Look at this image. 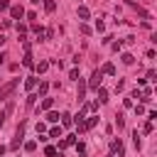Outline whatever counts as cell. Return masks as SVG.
<instances>
[{"mask_svg":"<svg viewBox=\"0 0 157 157\" xmlns=\"http://www.w3.org/2000/svg\"><path fill=\"white\" fill-rule=\"evenodd\" d=\"M135 115H145V105H135Z\"/></svg>","mask_w":157,"mask_h":157,"instance_id":"35","label":"cell"},{"mask_svg":"<svg viewBox=\"0 0 157 157\" xmlns=\"http://www.w3.org/2000/svg\"><path fill=\"white\" fill-rule=\"evenodd\" d=\"M128 7H132V10H135V12L140 15V17H145V20H152V15H150L147 10H142V7L137 5V2H132V0H128Z\"/></svg>","mask_w":157,"mask_h":157,"instance_id":"5","label":"cell"},{"mask_svg":"<svg viewBox=\"0 0 157 157\" xmlns=\"http://www.w3.org/2000/svg\"><path fill=\"white\" fill-rule=\"evenodd\" d=\"M76 152L83 157V155H86V145H83V142H76Z\"/></svg>","mask_w":157,"mask_h":157,"instance_id":"27","label":"cell"},{"mask_svg":"<svg viewBox=\"0 0 157 157\" xmlns=\"http://www.w3.org/2000/svg\"><path fill=\"white\" fill-rule=\"evenodd\" d=\"M76 15H78V20H88V17H91V10H88L86 5H78V10H76Z\"/></svg>","mask_w":157,"mask_h":157,"instance_id":"9","label":"cell"},{"mask_svg":"<svg viewBox=\"0 0 157 157\" xmlns=\"http://www.w3.org/2000/svg\"><path fill=\"white\" fill-rule=\"evenodd\" d=\"M69 78H76V81H78V69H71V71H69Z\"/></svg>","mask_w":157,"mask_h":157,"instance_id":"32","label":"cell"},{"mask_svg":"<svg viewBox=\"0 0 157 157\" xmlns=\"http://www.w3.org/2000/svg\"><path fill=\"white\" fill-rule=\"evenodd\" d=\"M2 44H5V34H0V47H2Z\"/></svg>","mask_w":157,"mask_h":157,"instance_id":"42","label":"cell"},{"mask_svg":"<svg viewBox=\"0 0 157 157\" xmlns=\"http://www.w3.org/2000/svg\"><path fill=\"white\" fill-rule=\"evenodd\" d=\"M37 98H39V96H37V93H29V96H27V101H25V105H27V108H32V105H34V101H37Z\"/></svg>","mask_w":157,"mask_h":157,"instance_id":"19","label":"cell"},{"mask_svg":"<svg viewBox=\"0 0 157 157\" xmlns=\"http://www.w3.org/2000/svg\"><path fill=\"white\" fill-rule=\"evenodd\" d=\"M52 105H54V98H49V96H44V101L37 105V113H44V110H52Z\"/></svg>","mask_w":157,"mask_h":157,"instance_id":"7","label":"cell"},{"mask_svg":"<svg viewBox=\"0 0 157 157\" xmlns=\"http://www.w3.org/2000/svg\"><path fill=\"white\" fill-rule=\"evenodd\" d=\"M12 108H15V103H12V101H10V103H7V105H5V115H10V113H12Z\"/></svg>","mask_w":157,"mask_h":157,"instance_id":"34","label":"cell"},{"mask_svg":"<svg viewBox=\"0 0 157 157\" xmlns=\"http://www.w3.org/2000/svg\"><path fill=\"white\" fill-rule=\"evenodd\" d=\"M101 74H108V76H113V74H115V66H113V64H103V66H101Z\"/></svg>","mask_w":157,"mask_h":157,"instance_id":"14","label":"cell"},{"mask_svg":"<svg viewBox=\"0 0 157 157\" xmlns=\"http://www.w3.org/2000/svg\"><path fill=\"white\" fill-rule=\"evenodd\" d=\"M25 15H27V20H29V22H34V20H37V12H25Z\"/></svg>","mask_w":157,"mask_h":157,"instance_id":"36","label":"cell"},{"mask_svg":"<svg viewBox=\"0 0 157 157\" xmlns=\"http://www.w3.org/2000/svg\"><path fill=\"white\" fill-rule=\"evenodd\" d=\"M115 125H118V130H123V128H125V118H123L120 113H118V118H115Z\"/></svg>","mask_w":157,"mask_h":157,"instance_id":"23","label":"cell"},{"mask_svg":"<svg viewBox=\"0 0 157 157\" xmlns=\"http://www.w3.org/2000/svg\"><path fill=\"white\" fill-rule=\"evenodd\" d=\"M47 137H61V128H52Z\"/></svg>","mask_w":157,"mask_h":157,"instance_id":"24","label":"cell"},{"mask_svg":"<svg viewBox=\"0 0 157 157\" xmlns=\"http://www.w3.org/2000/svg\"><path fill=\"white\" fill-rule=\"evenodd\" d=\"M10 17H12V20H22V17H25V7H22V5H12V7H10Z\"/></svg>","mask_w":157,"mask_h":157,"instance_id":"6","label":"cell"},{"mask_svg":"<svg viewBox=\"0 0 157 157\" xmlns=\"http://www.w3.org/2000/svg\"><path fill=\"white\" fill-rule=\"evenodd\" d=\"M34 86H37V78H34V76H29V78L25 81V88H27V91H32Z\"/></svg>","mask_w":157,"mask_h":157,"instance_id":"18","label":"cell"},{"mask_svg":"<svg viewBox=\"0 0 157 157\" xmlns=\"http://www.w3.org/2000/svg\"><path fill=\"white\" fill-rule=\"evenodd\" d=\"M42 2H44V10L47 12H54L56 10V0H42Z\"/></svg>","mask_w":157,"mask_h":157,"instance_id":"16","label":"cell"},{"mask_svg":"<svg viewBox=\"0 0 157 157\" xmlns=\"http://www.w3.org/2000/svg\"><path fill=\"white\" fill-rule=\"evenodd\" d=\"M17 86H20V78H12V81H7L5 86H0V101H5V98H7Z\"/></svg>","mask_w":157,"mask_h":157,"instance_id":"2","label":"cell"},{"mask_svg":"<svg viewBox=\"0 0 157 157\" xmlns=\"http://www.w3.org/2000/svg\"><path fill=\"white\" fill-rule=\"evenodd\" d=\"M22 137H25V123H20V125H17V132H15V140L10 142V150H17V147H20V142H22Z\"/></svg>","mask_w":157,"mask_h":157,"instance_id":"4","label":"cell"},{"mask_svg":"<svg viewBox=\"0 0 157 157\" xmlns=\"http://www.w3.org/2000/svg\"><path fill=\"white\" fill-rule=\"evenodd\" d=\"M32 2H34V5H39V0H32Z\"/></svg>","mask_w":157,"mask_h":157,"instance_id":"43","label":"cell"},{"mask_svg":"<svg viewBox=\"0 0 157 157\" xmlns=\"http://www.w3.org/2000/svg\"><path fill=\"white\" fill-rule=\"evenodd\" d=\"M120 59H123V64H125V66H130V64H135V56H132V54H128V52H125V54H123Z\"/></svg>","mask_w":157,"mask_h":157,"instance_id":"17","label":"cell"},{"mask_svg":"<svg viewBox=\"0 0 157 157\" xmlns=\"http://www.w3.org/2000/svg\"><path fill=\"white\" fill-rule=\"evenodd\" d=\"M0 10H10V2L7 0H0Z\"/></svg>","mask_w":157,"mask_h":157,"instance_id":"39","label":"cell"},{"mask_svg":"<svg viewBox=\"0 0 157 157\" xmlns=\"http://www.w3.org/2000/svg\"><path fill=\"white\" fill-rule=\"evenodd\" d=\"M132 142H135V147H137V150H140V147H142V140H140V137H137V130H135V132H132Z\"/></svg>","mask_w":157,"mask_h":157,"instance_id":"26","label":"cell"},{"mask_svg":"<svg viewBox=\"0 0 157 157\" xmlns=\"http://www.w3.org/2000/svg\"><path fill=\"white\" fill-rule=\"evenodd\" d=\"M61 118H64V120H61V123H64V125H66V128H69V125H71V123H74V120H71V115H69V113H64V115H61Z\"/></svg>","mask_w":157,"mask_h":157,"instance_id":"28","label":"cell"},{"mask_svg":"<svg viewBox=\"0 0 157 157\" xmlns=\"http://www.w3.org/2000/svg\"><path fill=\"white\" fill-rule=\"evenodd\" d=\"M71 145H76V135H69V137H64V140L59 142V150H64V147H71Z\"/></svg>","mask_w":157,"mask_h":157,"instance_id":"10","label":"cell"},{"mask_svg":"<svg viewBox=\"0 0 157 157\" xmlns=\"http://www.w3.org/2000/svg\"><path fill=\"white\" fill-rule=\"evenodd\" d=\"M59 120V113H54V110H47V123H56Z\"/></svg>","mask_w":157,"mask_h":157,"instance_id":"20","label":"cell"},{"mask_svg":"<svg viewBox=\"0 0 157 157\" xmlns=\"http://www.w3.org/2000/svg\"><path fill=\"white\" fill-rule=\"evenodd\" d=\"M96 32H105V25H103V22H101V20H98V22H96Z\"/></svg>","mask_w":157,"mask_h":157,"instance_id":"31","label":"cell"},{"mask_svg":"<svg viewBox=\"0 0 157 157\" xmlns=\"http://www.w3.org/2000/svg\"><path fill=\"white\" fill-rule=\"evenodd\" d=\"M2 123H5V113H0V128H2Z\"/></svg>","mask_w":157,"mask_h":157,"instance_id":"41","label":"cell"},{"mask_svg":"<svg viewBox=\"0 0 157 157\" xmlns=\"http://www.w3.org/2000/svg\"><path fill=\"white\" fill-rule=\"evenodd\" d=\"M123 49V42H113V52H120Z\"/></svg>","mask_w":157,"mask_h":157,"instance_id":"37","label":"cell"},{"mask_svg":"<svg viewBox=\"0 0 157 157\" xmlns=\"http://www.w3.org/2000/svg\"><path fill=\"white\" fill-rule=\"evenodd\" d=\"M47 69H49V61H39V64H34V71H37V74H44Z\"/></svg>","mask_w":157,"mask_h":157,"instance_id":"13","label":"cell"},{"mask_svg":"<svg viewBox=\"0 0 157 157\" xmlns=\"http://www.w3.org/2000/svg\"><path fill=\"white\" fill-rule=\"evenodd\" d=\"M152 128H155V125H152V120H147V123L142 125V130H145V132H152Z\"/></svg>","mask_w":157,"mask_h":157,"instance_id":"30","label":"cell"},{"mask_svg":"<svg viewBox=\"0 0 157 157\" xmlns=\"http://www.w3.org/2000/svg\"><path fill=\"white\" fill-rule=\"evenodd\" d=\"M15 27H17V32H20V34H25V32H27V25H22V22H17Z\"/></svg>","mask_w":157,"mask_h":157,"instance_id":"29","label":"cell"},{"mask_svg":"<svg viewBox=\"0 0 157 157\" xmlns=\"http://www.w3.org/2000/svg\"><path fill=\"white\" fill-rule=\"evenodd\" d=\"M110 155H118V157L125 155V147H123V140L120 137H113L110 140Z\"/></svg>","mask_w":157,"mask_h":157,"instance_id":"3","label":"cell"},{"mask_svg":"<svg viewBox=\"0 0 157 157\" xmlns=\"http://www.w3.org/2000/svg\"><path fill=\"white\" fill-rule=\"evenodd\" d=\"M147 120H152V123H155V120H157V113H155V110H150V113H147Z\"/></svg>","mask_w":157,"mask_h":157,"instance_id":"38","label":"cell"},{"mask_svg":"<svg viewBox=\"0 0 157 157\" xmlns=\"http://www.w3.org/2000/svg\"><path fill=\"white\" fill-rule=\"evenodd\" d=\"M155 76H157V74H155V69H150V71H147V78H145V81H155Z\"/></svg>","mask_w":157,"mask_h":157,"instance_id":"33","label":"cell"},{"mask_svg":"<svg viewBox=\"0 0 157 157\" xmlns=\"http://www.w3.org/2000/svg\"><path fill=\"white\" fill-rule=\"evenodd\" d=\"M44 155H47V157H56V150H54L52 145H47V147H44Z\"/></svg>","mask_w":157,"mask_h":157,"instance_id":"25","label":"cell"},{"mask_svg":"<svg viewBox=\"0 0 157 157\" xmlns=\"http://www.w3.org/2000/svg\"><path fill=\"white\" fill-rule=\"evenodd\" d=\"M22 64H25L27 69H34V59H32V54H29V52H25V59H22Z\"/></svg>","mask_w":157,"mask_h":157,"instance_id":"11","label":"cell"},{"mask_svg":"<svg viewBox=\"0 0 157 157\" xmlns=\"http://www.w3.org/2000/svg\"><path fill=\"white\" fill-rule=\"evenodd\" d=\"M103 86V74H101V69H96L93 74H91V78H88V83H86V88H93V91H98Z\"/></svg>","mask_w":157,"mask_h":157,"instance_id":"1","label":"cell"},{"mask_svg":"<svg viewBox=\"0 0 157 157\" xmlns=\"http://www.w3.org/2000/svg\"><path fill=\"white\" fill-rule=\"evenodd\" d=\"M5 64V52H0V66Z\"/></svg>","mask_w":157,"mask_h":157,"instance_id":"40","label":"cell"},{"mask_svg":"<svg viewBox=\"0 0 157 157\" xmlns=\"http://www.w3.org/2000/svg\"><path fill=\"white\" fill-rule=\"evenodd\" d=\"M76 98H78V103L86 101V83L81 81V76H78V93H76Z\"/></svg>","mask_w":157,"mask_h":157,"instance_id":"8","label":"cell"},{"mask_svg":"<svg viewBox=\"0 0 157 157\" xmlns=\"http://www.w3.org/2000/svg\"><path fill=\"white\" fill-rule=\"evenodd\" d=\"M47 91H49V83H47V81H42V83H39V96L44 98V96H47Z\"/></svg>","mask_w":157,"mask_h":157,"instance_id":"22","label":"cell"},{"mask_svg":"<svg viewBox=\"0 0 157 157\" xmlns=\"http://www.w3.org/2000/svg\"><path fill=\"white\" fill-rule=\"evenodd\" d=\"M96 93H98V103H108V91H105L103 86H101V88H98Z\"/></svg>","mask_w":157,"mask_h":157,"instance_id":"12","label":"cell"},{"mask_svg":"<svg viewBox=\"0 0 157 157\" xmlns=\"http://www.w3.org/2000/svg\"><path fill=\"white\" fill-rule=\"evenodd\" d=\"M96 123H98V115H93V118H88V120L83 123V130H91V128H96Z\"/></svg>","mask_w":157,"mask_h":157,"instance_id":"15","label":"cell"},{"mask_svg":"<svg viewBox=\"0 0 157 157\" xmlns=\"http://www.w3.org/2000/svg\"><path fill=\"white\" fill-rule=\"evenodd\" d=\"M37 150V140H29V142H25V152H34Z\"/></svg>","mask_w":157,"mask_h":157,"instance_id":"21","label":"cell"}]
</instances>
